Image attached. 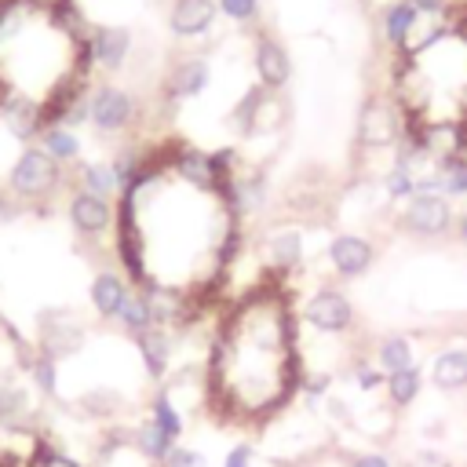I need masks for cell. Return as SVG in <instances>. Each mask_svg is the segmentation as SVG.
<instances>
[{
    "label": "cell",
    "mask_w": 467,
    "mask_h": 467,
    "mask_svg": "<svg viewBox=\"0 0 467 467\" xmlns=\"http://www.w3.org/2000/svg\"><path fill=\"white\" fill-rule=\"evenodd\" d=\"M58 179H62L58 161H55L51 153H44L40 146H26V150L18 153V161L11 164V171H7V186H11L22 201H40V197L55 193Z\"/></svg>",
    "instance_id": "obj_1"
},
{
    "label": "cell",
    "mask_w": 467,
    "mask_h": 467,
    "mask_svg": "<svg viewBox=\"0 0 467 467\" xmlns=\"http://www.w3.org/2000/svg\"><path fill=\"white\" fill-rule=\"evenodd\" d=\"M401 226L416 237H441L452 226V204L445 193H416L401 208Z\"/></svg>",
    "instance_id": "obj_2"
},
{
    "label": "cell",
    "mask_w": 467,
    "mask_h": 467,
    "mask_svg": "<svg viewBox=\"0 0 467 467\" xmlns=\"http://www.w3.org/2000/svg\"><path fill=\"white\" fill-rule=\"evenodd\" d=\"M88 120H91L99 131L117 135V131H124V128L135 120V99H131L124 88H117V84H102V88H95L91 99H88Z\"/></svg>",
    "instance_id": "obj_3"
},
{
    "label": "cell",
    "mask_w": 467,
    "mask_h": 467,
    "mask_svg": "<svg viewBox=\"0 0 467 467\" xmlns=\"http://www.w3.org/2000/svg\"><path fill=\"white\" fill-rule=\"evenodd\" d=\"M401 139V124H398V113L390 109L387 99H368L361 117H358V142L368 146V150H387Z\"/></svg>",
    "instance_id": "obj_4"
},
{
    "label": "cell",
    "mask_w": 467,
    "mask_h": 467,
    "mask_svg": "<svg viewBox=\"0 0 467 467\" xmlns=\"http://www.w3.org/2000/svg\"><path fill=\"white\" fill-rule=\"evenodd\" d=\"M306 325H314L317 332H347L354 325V303L336 292V288H317L306 306H303Z\"/></svg>",
    "instance_id": "obj_5"
},
{
    "label": "cell",
    "mask_w": 467,
    "mask_h": 467,
    "mask_svg": "<svg viewBox=\"0 0 467 467\" xmlns=\"http://www.w3.org/2000/svg\"><path fill=\"white\" fill-rule=\"evenodd\" d=\"M208 80H212L208 58L186 55V58H179V62L168 69V77H164V99H168V102L193 99V95H201V91L208 88Z\"/></svg>",
    "instance_id": "obj_6"
},
{
    "label": "cell",
    "mask_w": 467,
    "mask_h": 467,
    "mask_svg": "<svg viewBox=\"0 0 467 467\" xmlns=\"http://www.w3.org/2000/svg\"><path fill=\"white\" fill-rule=\"evenodd\" d=\"M252 62H255V77H259V84H263L266 91H281V88L292 80V58H288L285 44L274 40V36H259V40H255Z\"/></svg>",
    "instance_id": "obj_7"
},
{
    "label": "cell",
    "mask_w": 467,
    "mask_h": 467,
    "mask_svg": "<svg viewBox=\"0 0 467 467\" xmlns=\"http://www.w3.org/2000/svg\"><path fill=\"white\" fill-rule=\"evenodd\" d=\"M66 212H69L73 230L84 234V237H99V234H106L109 223H113L109 201H106V197H95V193H88V190H77V193L69 197Z\"/></svg>",
    "instance_id": "obj_8"
},
{
    "label": "cell",
    "mask_w": 467,
    "mask_h": 467,
    "mask_svg": "<svg viewBox=\"0 0 467 467\" xmlns=\"http://www.w3.org/2000/svg\"><path fill=\"white\" fill-rule=\"evenodd\" d=\"M372 259H376V248H372L365 237H358V234H336V237L328 241V263H332V270H336L339 277H358V274H365V270L372 266Z\"/></svg>",
    "instance_id": "obj_9"
},
{
    "label": "cell",
    "mask_w": 467,
    "mask_h": 467,
    "mask_svg": "<svg viewBox=\"0 0 467 467\" xmlns=\"http://www.w3.org/2000/svg\"><path fill=\"white\" fill-rule=\"evenodd\" d=\"M88 55L102 69H120L131 55V33L124 26H95L88 33Z\"/></svg>",
    "instance_id": "obj_10"
},
{
    "label": "cell",
    "mask_w": 467,
    "mask_h": 467,
    "mask_svg": "<svg viewBox=\"0 0 467 467\" xmlns=\"http://www.w3.org/2000/svg\"><path fill=\"white\" fill-rule=\"evenodd\" d=\"M215 15H219V4L215 0H175L171 11H168V26L175 36H204L212 26H215Z\"/></svg>",
    "instance_id": "obj_11"
},
{
    "label": "cell",
    "mask_w": 467,
    "mask_h": 467,
    "mask_svg": "<svg viewBox=\"0 0 467 467\" xmlns=\"http://www.w3.org/2000/svg\"><path fill=\"white\" fill-rule=\"evenodd\" d=\"M175 175L186 179L193 190H219V179H215V164H212V153L197 150V146H182L171 161Z\"/></svg>",
    "instance_id": "obj_12"
},
{
    "label": "cell",
    "mask_w": 467,
    "mask_h": 467,
    "mask_svg": "<svg viewBox=\"0 0 467 467\" xmlns=\"http://www.w3.org/2000/svg\"><path fill=\"white\" fill-rule=\"evenodd\" d=\"M416 26H420V11L409 0H394L379 15V29H383V40L390 47H409V36Z\"/></svg>",
    "instance_id": "obj_13"
},
{
    "label": "cell",
    "mask_w": 467,
    "mask_h": 467,
    "mask_svg": "<svg viewBox=\"0 0 467 467\" xmlns=\"http://www.w3.org/2000/svg\"><path fill=\"white\" fill-rule=\"evenodd\" d=\"M226 204L234 208V215H248L259 212L266 204V179L263 175H234L223 190Z\"/></svg>",
    "instance_id": "obj_14"
},
{
    "label": "cell",
    "mask_w": 467,
    "mask_h": 467,
    "mask_svg": "<svg viewBox=\"0 0 467 467\" xmlns=\"http://www.w3.org/2000/svg\"><path fill=\"white\" fill-rule=\"evenodd\" d=\"M266 263L274 270H281V274L296 270L303 263V234L296 226H285V230L270 234L266 237Z\"/></svg>",
    "instance_id": "obj_15"
},
{
    "label": "cell",
    "mask_w": 467,
    "mask_h": 467,
    "mask_svg": "<svg viewBox=\"0 0 467 467\" xmlns=\"http://www.w3.org/2000/svg\"><path fill=\"white\" fill-rule=\"evenodd\" d=\"M124 299H128V281L120 274H113V270L95 274V281H91V306H95L99 317H117Z\"/></svg>",
    "instance_id": "obj_16"
},
{
    "label": "cell",
    "mask_w": 467,
    "mask_h": 467,
    "mask_svg": "<svg viewBox=\"0 0 467 467\" xmlns=\"http://www.w3.org/2000/svg\"><path fill=\"white\" fill-rule=\"evenodd\" d=\"M135 347H139V354H142L146 372H150L153 379H161V376L168 372V361H171V339H168V328L153 325V328L139 332V336H135Z\"/></svg>",
    "instance_id": "obj_17"
},
{
    "label": "cell",
    "mask_w": 467,
    "mask_h": 467,
    "mask_svg": "<svg viewBox=\"0 0 467 467\" xmlns=\"http://www.w3.org/2000/svg\"><path fill=\"white\" fill-rule=\"evenodd\" d=\"M77 347H80V328L66 314H51L44 321V332H40V350H47L51 358H62Z\"/></svg>",
    "instance_id": "obj_18"
},
{
    "label": "cell",
    "mask_w": 467,
    "mask_h": 467,
    "mask_svg": "<svg viewBox=\"0 0 467 467\" xmlns=\"http://www.w3.org/2000/svg\"><path fill=\"white\" fill-rule=\"evenodd\" d=\"M431 379L441 390H460L467 387V350H441L431 361Z\"/></svg>",
    "instance_id": "obj_19"
},
{
    "label": "cell",
    "mask_w": 467,
    "mask_h": 467,
    "mask_svg": "<svg viewBox=\"0 0 467 467\" xmlns=\"http://www.w3.org/2000/svg\"><path fill=\"white\" fill-rule=\"evenodd\" d=\"M36 139H40V150L51 153L58 164H62V161H73V157L80 153V139H77V131L66 128V124H47Z\"/></svg>",
    "instance_id": "obj_20"
},
{
    "label": "cell",
    "mask_w": 467,
    "mask_h": 467,
    "mask_svg": "<svg viewBox=\"0 0 467 467\" xmlns=\"http://www.w3.org/2000/svg\"><path fill=\"white\" fill-rule=\"evenodd\" d=\"M77 179H80V190H88V193H95V197H106V201L120 190V182H117V175H113V168H109V164H99V161L80 164Z\"/></svg>",
    "instance_id": "obj_21"
},
{
    "label": "cell",
    "mask_w": 467,
    "mask_h": 467,
    "mask_svg": "<svg viewBox=\"0 0 467 467\" xmlns=\"http://www.w3.org/2000/svg\"><path fill=\"white\" fill-rule=\"evenodd\" d=\"M376 365L387 368V372H398V368L416 365V361H412V339H409V336H387V339H379V347H376Z\"/></svg>",
    "instance_id": "obj_22"
},
{
    "label": "cell",
    "mask_w": 467,
    "mask_h": 467,
    "mask_svg": "<svg viewBox=\"0 0 467 467\" xmlns=\"http://www.w3.org/2000/svg\"><path fill=\"white\" fill-rule=\"evenodd\" d=\"M420 387H423V372H420V365H409V368L387 372V394H390V401H394L398 409H401V405H409V401H416Z\"/></svg>",
    "instance_id": "obj_23"
},
{
    "label": "cell",
    "mask_w": 467,
    "mask_h": 467,
    "mask_svg": "<svg viewBox=\"0 0 467 467\" xmlns=\"http://www.w3.org/2000/svg\"><path fill=\"white\" fill-rule=\"evenodd\" d=\"M135 445H139V452H142L146 460L164 463V460H168V452L175 449V438H168L153 420H146V423L135 431Z\"/></svg>",
    "instance_id": "obj_24"
},
{
    "label": "cell",
    "mask_w": 467,
    "mask_h": 467,
    "mask_svg": "<svg viewBox=\"0 0 467 467\" xmlns=\"http://www.w3.org/2000/svg\"><path fill=\"white\" fill-rule=\"evenodd\" d=\"M117 321H120V325H124V332H131V336H139V332L153 328V314H150L146 296H142V292H128L124 306L117 310Z\"/></svg>",
    "instance_id": "obj_25"
},
{
    "label": "cell",
    "mask_w": 467,
    "mask_h": 467,
    "mask_svg": "<svg viewBox=\"0 0 467 467\" xmlns=\"http://www.w3.org/2000/svg\"><path fill=\"white\" fill-rule=\"evenodd\" d=\"M438 175H441V193L445 197H463L467 193V157L463 153H449L438 161Z\"/></svg>",
    "instance_id": "obj_26"
},
{
    "label": "cell",
    "mask_w": 467,
    "mask_h": 467,
    "mask_svg": "<svg viewBox=\"0 0 467 467\" xmlns=\"http://www.w3.org/2000/svg\"><path fill=\"white\" fill-rule=\"evenodd\" d=\"M150 420H153L168 438H179V434H182V416H179V409L171 405V398H168V394H157V398H153Z\"/></svg>",
    "instance_id": "obj_27"
},
{
    "label": "cell",
    "mask_w": 467,
    "mask_h": 467,
    "mask_svg": "<svg viewBox=\"0 0 467 467\" xmlns=\"http://www.w3.org/2000/svg\"><path fill=\"white\" fill-rule=\"evenodd\" d=\"M383 186H387V197H394V201H409V197H416V171L394 164V168L387 171Z\"/></svg>",
    "instance_id": "obj_28"
},
{
    "label": "cell",
    "mask_w": 467,
    "mask_h": 467,
    "mask_svg": "<svg viewBox=\"0 0 467 467\" xmlns=\"http://www.w3.org/2000/svg\"><path fill=\"white\" fill-rule=\"evenodd\" d=\"M55 361H58V358H51L47 350H36V358H33V365H29V372H33V379H36V387H40L44 394H55V390H58Z\"/></svg>",
    "instance_id": "obj_29"
},
{
    "label": "cell",
    "mask_w": 467,
    "mask_h": 467,
    "mask_svg": "<svg viewBox=\"0 0 467 467\" xmlns=\"http://www.w3.org/2000/svg\"><path fill=\"white\" fill-rule=\"evenodd\" d=\"M215 4L230 22H252L259 15V0H215Z\"/></svg>",
    "instance_id": "obj_30"
},
{
    "label": "cell",
    "mask_w": 467,
    "mask_h": 467,
    "mask_svg": "<svg viewBox=\"0 0 467 467\" xmlns=\"http://www.w3.org/2000/svg\"><path fill=\"white\" fill-rule=\"evenodd\" d=\"M22 409H26V394L18 387L0 383V420H15Z\"/></svg>",
    "instance_id": "obj_31"
},
{
    "label": "cell",
    "mask_w": 467,
    "mask_h": 467,
    "mask_svg": "<svg viewBox=\"0 0 467 467\" xmlns=\"http://www.w3.org/2000/svg\"><path fill=\"white\" fill-rule=\"evenodd\" d=\"M33 467H80V463L73 456L58 452V449H51V445H36L33 449Z\"/></svg>",
    "instance_id": "obj_32"
},
{
    "label": "cell",
    "mask_w": 467,
    "mask_h": 467,
    "mask_svg": "<svg viewBox=\"0 0 467 467\" xmlns=\"http://www.w3.org/2000/svg\"><path fill=\"white\" fill-rule=\"evenodd\" d=\"M164 467H204V456H201L197 449H182V445H175V449L168 452Z\"/></svg>",
    "instance_id": "obj_33"
},
{
    "label": "cell",
    "mask_w": 467,
    "mask_h": 467,
    "mask_svg": "<svg viewBox=\"0 0 467 467\" xmlns=\"http://www.w3.org/2000/svg\"><path fill=\"white\" fill-rule=\"evenodd\" d=\"M117 401H120V398H117L113 390H95V394L84 398V405H88L91 412H109V409H117Z\"/></svg>",
    "instance_id": "obj_34"
},
{
    "label": "cell",
    "mask_w": 467,
    "mask_h": 467,
    "mask_svg": "<svg viewBox=\"0 0 467 467\" xmlns=\"http://www.w3.org/2000/svg\"><path fill=\"white\" fill-rule=\"evenodd\" d=\"M223 467H252V445H234L223 460Z\"/></svg>",
    "instance_id": "obj_35"
},
{
    "label": "cell",
    "mask_w": 467,
    "mask_h": 467,
    "mask_svg": "<svg viewBox=\"0 0 467 467\" xmlns=\"http://www.w3.org/2000/svg\"><path fill=\"white\" fill-rule=\"evenodd\" d=\"M405 467H452L445 456H438V452H416Z\"/></svg>",
    "instance_id": "obj_36"
},
{
    "label": "cell",
    "mask_w": 467,
    "mask_h": 467,
    "mask_svg": "<svg viewBox=\"0 0 467 467\" xmlns=\"http://www.w3.org/2000/svg\"><path fill=\"white\" fill-rule=\"evenodd\" d=\"M409 4H412L420 15H438V11H445L449 0H409Z\"/></svg>",
    "instance_id": "obj_37"
},
{
    "label": "cell",
    "mask_w": 467,
    "mask_h": 467,
    "mask_svg": "<svg viewBox=\"0 0 467 467\" xmlns=\"http://www.w3.org/2000/svg\"><path fill=\"white\" fill-rule=\"evenodd\" d=\"M354 467H390V460L383 452H365V456L354 460Z\"/></svg>",
    "instance_id": "obj_38"
},
{
    "label": "cell",
    "mask_w": 467,
    "mask_h": 467,
    "mask_svg": "<svg viewBox=\"0 0 467 467\" xmlns=\"http://www.w3.org/2000/svg\"><path fill=\"white\" fill-rule=\"evenodd\" d=\"M358 383H361V387H376V383H383V376H379L376 368L361 365V368H358Z\"/></svg>",
    "instance_id": "obj_39"
},
{
    "label": "cell",
    "mask_w": 467,
    "mask_h": 467,
    "mask_svg": "<svg viewBox=\"0 0 467 467\" xmlns=\"http://www.w3.org/2000/svg\"><path fill=\"white\" fill-rule=\"evenodd\" d=\"M460 237H463V241H467V212H463V215H460Z\"/></svg>",
    "instance_id": "obj_40"
},
{
    "label": "cell",
    "mask_w": 467,
    "mask_h": 467,
    "mask_svg": "<svg viewBox=\"0 0 467 467\" xmlns=\"http://www.w3.org/2000/svg\"><path fill=\"white\" fill-rule=\"evenodd\" d=\"M4 215H7V197L0 193V219H4Z\"/></svg>",
    "instance_id": "obj_41"
},
{
    "label": "cell",
    "mask_w": 467,
    "mask_h": 467,
    "mask_svg": "<svg viewBox=\"0 0 467 467\" xmlns=\"http://www.w3.org/2000/svg\"><path fill=\"white\" fill-rule=\"evenodd\" d=\"M0 467H15V463H11V456H0Z\"/></svg>",
    "instance_id": "obj_42"
}]
</instances>
